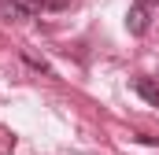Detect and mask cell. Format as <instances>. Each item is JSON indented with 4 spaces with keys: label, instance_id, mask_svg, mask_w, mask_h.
<instances>
[{
    "label": "cell",
    "instance_id": "obj_5",
    "mask_svg": "<svg viewBox=\"0 0 159 155\" xmlns=\"http://www.w3.org/2000/svg\"><path fill=\"white\" fill-rule=\"evenodd\" d=\"M67 4H70V0H48V7H52V11H59V7H67Z\"/></svg>",
    "mask_w": 159,
    "mask_h": 155
},
{
    "label": "cell",
    "instance_id": "obj_4",
    "mask_svg": "<svg viewBox=\"0 0 159 155\" xmlns=\"http://www.w3.org/2000/svg\"><path fill=\"white\" fill-rule=\"evenodd\" d=\"M137 7H144V11H152V7H159V0H133Z\"/></svg>",
    "mask_w": 159,
    "mask_h": 155
},
{
    "label": "cell",
    "instance_id": "obj_2",
    "mask_svg": "<svg viewBox=\"0 0 159 155\" xmlns=\"http://www.w3.org/2000/svg\"><path fill=\"white\" fill-rule=\"evenodd\" d=\"M148 15H152V11H144V7H137V4H133V7H129V15H126V30L141 37V33L148 30Z\"/></svg>",
    "mask_w": 159,
    "mask_h": 155
},
{
    "label": "cell",
    "instance_id": "obj_3",
    "mask_svg": "<svg viewBox=\"0 0 159 155\" xmlns=\"http://www.w3.org/2000/svg\"><path fill=\"white\" fill-rule=\"evenodd\" d=\"M133 92H137L141 100H148L152 107H159V85L152 78H137V81H133Z\"/></svg>",
    "mask_w": 159,
    "mask_h": 155
},
{
    "label": "cell",
    "instance_id": "obj_1",
    "mask_svg": "<svg viewBox=\"0 0 159 155\" xmlns=\"http://www.w3.org/2000/svg\"><path fill=\"white\" fill-rule=\"evenodd\" d=\"M0 7H4V15L7 19H34V15H41L44 7H48V0H0Z\"/></svg>",
    "mask_w": 159,
    "mask_h": 155
}]
</instances>
